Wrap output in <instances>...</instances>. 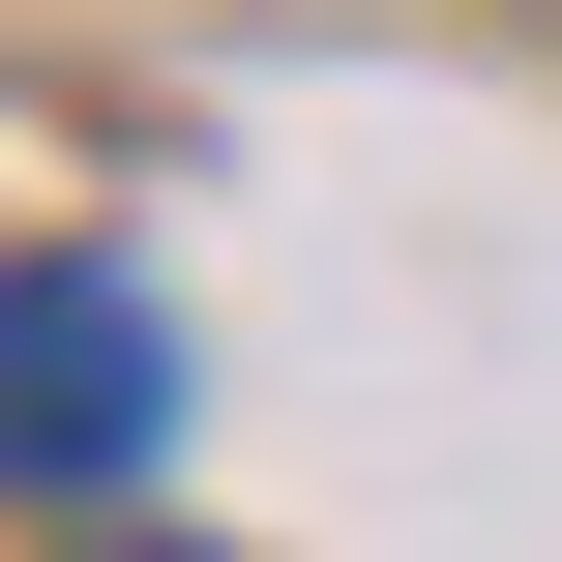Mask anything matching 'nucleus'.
<instances>
[{
    "label": "nucleus",
    "mask_w": 562,
    "mask_h": 562,
    "mask_svg": "<svg viewBox=\"0 0 562 562\" xmlns=\"http://www.w3.org/2000/svg\"><path fill=\"white\" fill-rule=\"evenodd\" d=\"M0 445H30V504H119V474L178 445V326H148V296H119L89 237H59L30 296H0Z\"/></svg>",
    "instance_id": "f257e3e1"
}]
</instances>
